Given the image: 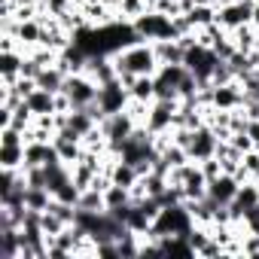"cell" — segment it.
<instances>
[{
  "instance_id": "5",
  "label": "cell",
  "mask_w": 259,
  "mask_h": 259,
  "mask_svg": "<svg viewBox=\"0 0 259 259\" xmlns=\"http://www.w3.org/2000/svg\"><path fill=\"white\" fill-rule=\"evenodd\" d=\"M177 110H180V101H159L156 98L147 107L141 125H147L153 135H168V132H174V116H177Z\"/></svg>"
},
{
  "instance_id": "9",
  "label": "cell",
  "mask_w": 259,
  "mask_h": 259,
  "mask_svg": "<svg viewBox=\"0 0 259 259\" xmlns=\"http://www.w3.org/2000/svg\"><path fill=\"white\" fill-rule=\"evenodd\" d=\"M238 189H241V180L235 177V174H220V177H213V180H207V195L210 198H217L220 204H229L235 195H238Z\"/></svg>"
},
{
  "instance_id": "31",
  "label": "cell",
  "mask_w": 259,
  "mask_h": 259,
  "mask_svg": "<svg viewBox=\"0 0 259 259\" xmlns=\"http://www.w3.org/2000/svg\"><path fill=\"white\" fill-rule=\"evenodd\" d=\"M192 4H195V7H220L223 0H192Z\"/></svg>"
},
{
  "instance_id": "16",
  "label": "cell",
  "mask_w": 259,
  "mask_h": 259,
  "mask_svg": "<svg viewBox=\"0 0 259 259\" xmlns=\"http://www.w3.org/2000/svg\"><path fill=\"white\" fill-rule=\"evenodd\" d=\"M128 95H132V101L153 104L156 101V76H138L132 85H128Z\"/></svg>"
},
{
  "instance_id": "33",
  "label": "cell",
  "mask_w": 259,
  "mask_h": 259,
  "mask_svg": "<svg viewBox=\"0 0 259 259\" xmlns=\"http://www.w3.org/2000/svg\"><path fill=\"white\" fill-rule=\"evenodd\" d=\"M253 235H259V229H256V232H253Z\"/></svg>"
},
{
  "instance_id": "19",
  "label": "cell",
  "mask_w": 259,
  "mask_h": 259,
  "mask_svg": "<svg viewBox=\"0 0 259 259\" xmlns=\"http://www.w3.org/2000/svg\"><path fill=\"white\" fill-rule=\"evenodd\" d=\"M132 201H135V195H132V189H125V186L110 183L104 189V204L107 207H125V204H132Z\"/></svg>"
},
{
  "instance_id": "28",
  "label": "cell",
  "mask_w": 259,
  "mask_h": 259,
  "mask_svg": "<svg viewBox=\"0 0 259 259\" xmlns=\"http://www.w3.org/2000/svg\"><path fill=\"white\" fill-rule=\"evenodd\" d=\"M43 73V64L34 58V55H25V61H22V76L25 79H37Z\"/></svg>"
},
{
  "instance_id": "6",
  "label": "cell",
  "mask_w": 259,
  "mask_h": 259,
  "mask_svg": "<svg viewBox=\"0 0 259 259\" xmlns=\"http://www.w3.org/2000/svg\"><path fill=\"white\" fill-rule=\"evenodd\" d=\"M253 7L256 0H223L217 7V22L232 34L235 28H244L253 22Z\"/></svg>"
},
{
  "instance_id": "15",
  "label": "cell",
  "mask_w": 259,
  "mask_h": 259,
  "mask_svg": "<svg viewBox=\"0 0 259 259\" xmlns=\"http://www.w3.org/2000/svg\"><path fill=\"white\" fill-rule=\"evenodd\" d=\"M64 79H67V73H64L58 64H49V67H43V73L37 76V89H46V92H52V95H61V92H64Z\"/></svg>"
},
{
  "instance_id": "26",
  "label": "cell",
  "mask_w": 259,
  "mask_h": 259,
  "mask_svg": "<svg viewBox=\"0 0 259 259\" xmlns=\"http://www.w3.org/2000/svg\"><path fill=\"white\" fill-rule=\"evenodd\" d=\"M79 195H82V189L70 180V183H64L58 192H52V198H58V201H64V204H79Z\"/></svg>"
},
{
  "instance_id": "14",
  "label": "cell",
  "mask_w": 259,
  "mask_h": 259,
  "mask_svg": "<svg viewBox=\"0 0 259 259\" xmlns=\"http://www.w3.org/2000/svg\"><path fill=\"white\" fill-rule=\"evenodd\" d=\"M153 49H156L159 64H183V58H186V49L177 40H159V43H153Z\"/></svg>"
},
{
  "instance_id": "29",
  "label": "cell",
  "mask_w": 259,
  "mask_h": 259,
  "mask_svg": "<svg viewBox=\"0 0 259 259\" xmlns=\"http://www.w3.org/2000/svg\"><path fill=\"white\" fill-rule=\"evenodd\" d=\"M43 7H46V13H52V16H61V13H67V10L76 7V0H43Z\"/></svg>"
},
{
  "instance_id": "30",
  "label": "cell",
  "mask_w": 259,
  "mask_h": 259,
  "mask_svg": "<svg viewBox=\"0 0 259 259\" xmlns=\"http://www.w3.org/2000/svg\"><path fill=\"white\" fill-rule=\"evenodd\" d=\"M198 165H201V174H204L207 180H213V177L223 174V162H220L217 156H213V159H204V162H198Z\"/></svg>"
},
{
  "instance_id": "11",
  "label": "cell",
  "mask_w": 259,
  "mask_h": 259,
  "mask_svg": "<svg viewBox=\"0 0 259 259\" xmlns=\"http://www.w3.org/2000/svg\"><path fill=\"white\" fill-rule=\"evenodd\" d=\"M85 73H89L98 85H104V82H110V79L119 76V73H116V61H113V55H92L89 64H85Z\"/></svg>"
},
{
  "instance_id": "12",
  "label": "cell",
  "mask_w": 259,
  "mask_h": 259,
  "mask_svg": "<svg viewBox=\"0 0 259 259\" xmlns=\"http://www.w3.org/2000/svg\"><path fill=\"white\" fill-rule=\"evenodd\" d=\"M22 61H25V52L22 49L0 52V76H4V82H16L22 76Z\"/></svg>"
},
{
  "instance_id": "3",
  "label": "cell",
  "mask_w": 259,
  "mask_h": 259,
  "mask_svg": "<svg viewBox=\"0 0 259 259\" xmlns=\"http://www.w3.org/2000/svg\"><path fill=\"white\" fill-rule=\"evenodd\" d=\"M220 61H223V58H220L210 46H204V43H192V46L186 49V58H183V64L195 73L198 85H213L210 76H213V70H217Z\"/></svg>"
},
{
  "instance_id": "1",
  "label": "cell",
  "mask_w": 259,
  "mask_h": 259,
  "mask_svg": "<svg viewBox=\"0 0 259 259\" xmlns=\"http://www.w3.org/2000/svg\"><path fill=\"white\" fill-rule=\"evenodd\" d=\"M195 226V217L192 210L183 204H174V207H165L156 220H153V229H150V238H165V235H189Z\"/></svg>"
},
{
  "instance_id": "10",
  "label": "cell",
  "mask_w": 259,
  "mask_h": 259,
  "mask_svg": "<svg viewBox=\"0 0 259 259\" xmlns=\"http://www.w3.org/2000/svg\"><path fill=\"white\" fill-rule=\"evenodd\" d=\"M217 110H238L244 107V92H241V82H229V85H213V104Z\"/></svg>"
},
{
  "instance_id": "21",
  "label": "cell",
  "mask_w": 259,
  "mask_h": 259,
  "mask_svg": "<svg viewBox=\"0 0 259 259\" xmlns=\"http://www.w3.org/2000/svg\"><path fill=\"white\" fill-rule=\"evenodd\" d=\"M186 16H189L192 28H195V31H201V28H207V25H213V22H217V7H192Z\"/></svg>"
},
{
  "instance_id": "4",
  "label": "cell",
  "mask_w": 259,
  "mask_h": 259,
  "mask_svg": "<svg viewBox=\"0 0 259 259\" xmlns=\"http://www.w3.org/2000/svg\"><path fill=\"white\" fill-rule=\"evenodd\" d=\"M64 95H67V101H70V110L92 107V104H98V82H95L85 70L67 73V79H64Z\"/></svg>"
},
{
  "instance_id": "27",
  "label": "cell",
  "mask_w": 259,
  "mask_h": 259,
  "mask_svg": "<svg viewBox=\"0 0 259 259\" xmlns=\"http://www.w3.org/2000/svg\"><path fill=\"white\" fill-rule=\"evenodd\" d=\"M235 79H238V76H235V70L229 67V61H220L217 70H213V76H210L213 85H229V82H235Z\"/></svg>"
},
{
  "instance_id": "17",
  "label": "cell",
  "mask_w": 259,
  "mask_h": 259,
  "mask_svg": "<svg viewBox=\"0 0 259 259\" xmlns=\"http://www.w3.org/2000/svg\"><path fill=\"white\" fill-rule=\"evenodd\" d=\"M52 144H55V150H58L61 162H67V165H76V162H79V156H82V141H70V138L55 135V138H52Z\"/></svg>"
},
{
  "instance_id": "23",
  "label": "cell",
  "mask_w": 259,
  "mask_h": 259,
  "mask_svg": "<svg viewBox=\"0 0 259 259\" xmlns=\"http://www.w3.org/2000/svg\"><path fill=\"white\" fill-rule=\"evenodd\" d=\"M40 226H43V232H46V238L52 241V238H58L70 223H64L58 213H52V210H43V220H40Z\"/></svg>"
},
{
  "instance_id": "22",
  "label": "cell",
  "mask_w": 259,
  "mask_h": 259,
  "mask_svg": "<svg viewBox=\"0 0 259 259\" xmlns=\"http://www.w3.org/2000/svg\"><path fill=\"white\" fill-rule=\"evenodd\" d=\"M76 207H82V210H107V204H104V189H95V186L82 189Z\"/></svg>"
},
{
  "instance_id": "7",
  "label": "cell",
  "mask_w": 259,
  "mask_h": 259,
  "mask_svg": "<svg viewBox=\"0 0 259 259\" xmlns=\"http://www.w3.org/2000/svg\"><path fill=\"white\" fill-rule=\"evenodd\" d=\"M128 104H132V95H128V89H125V82L119 76L110 79V82H104V85H98V107L107 116L128 110Z\"/></svg>"
},
{
  "instance_id": "18",
  "label": "cell",
  "mask_w": 259,
  "mask_h": 259,
  "mask_svg": "<svg viewBox=\"0 0 259 259\" xmlns=\"http://www.w3.org/2000/svg\"><path fill=\"white\" fill-rule=\"evenodd\" d=\"M0 168L22 171L25 168V144H19V147H4L0 144Z\"/></svg>"
},
{
  "instance_id": "8",
  "label": "cell",
  "mask_w": 259,
  "mask_h": 259,
  "mask_svg": "<svg viewBox=\"0 0 259 259\" xmlns=\"http://www.w3.org/2000/svg\"><path fill=\"white\" fill-rule=\"evenodd\" d=\"M217 150H220V135L213 132L207 122L198 125V128H195V138H192V144H189V150H186L189 159H192V162H204V159H213Z\"/></svg>"
},
{
  "instance_id": "25",
  "label": "cell",
  "mask_w": 259,
  "mask_h": 259,
  "mask_svg": "<svg viewBox=\"0 0 259 259\" xmlns=\"http://www.w3.org/2000/svg\"><path fill=\"white\" fill-rule=\"evenodd\" d=\"M210 49H213V52H217L223 61H229V58L238 52V46H235V37H232V34H223V37H217V40L210 43Z\"/></svg>"
},
{
  "instance_id": "32",
  "label": "cell",
  "mask_w": 259,
  "mask_h": 259,
  "mask_svg": "<svg viewBox=\"0 0 259 259\" xmlns=\"http://www.w3.org/2000/svg\"><path fill=\"white\" fill-rule=\"evenodd\" d=\"M256 31H259V0H256V7H253V22H250Z\"/></svg>"
},
{
  "instance_id": "13",
  "label": "cell",
  "mask_w": 259,
  "mask_h": 259,
  "mask_svg": "<svg viewBox=\"0 0 259 259\" xmlns=\"http://www.w3.org/2000/svg\"><path fill=\"white\" fill-rule=\"evenodd\" d=\"M25 104L31 107L34 116H52V113H58V107H55V95L46 92V89H34V92L25 98Z\"/></svg>"
},
{
  "instance_id": "24",
  "label": "cell",
  "mask_w": 259,
  "mask_h": 259,
  "mask_svg": "<svg viewBox=\"0 0 259 259\" xmlns=\"http://www.w3.org/2000/svg\"><path fill=\"white\" fill-rule=\"evenodd\" d=\"M28 207H34V210H49V204H52V192L49 189H40V186H28Z\"/></svg>"
},
{
  "instance_id": "2",
  "label": "cell",
  "mask_w": 259,
  "mask_h": 259,
  "mask_svg": "<svg viewBox=\"0 0 259 259\" xmlns=\"http://www.w3.org/2000/svg\"><path fill=\"white\" fill-rule=\"evenodd\" d=\"M135 31L141 40L147 43H159V40H177V28H174V16H165L159 10H147L144 16H138L135 22Z\"/></svg>"
},
{
  "instance_id": "20",
  "label": "cell",
  "mask_w": 259,
  "mask_h": 259,
  "mask_svg": "<svg viewBox=\"0 0 259 259\" xmlns=\"http://www.w3.org/2000/svg\"><path fill=\"white\" fill-rule=\"evenodd\" d=\"M150 7H147V0H119V7H116V19H125V22H135L138 16H144Z\"/></svg>"
}]
</instances>
